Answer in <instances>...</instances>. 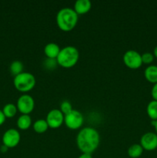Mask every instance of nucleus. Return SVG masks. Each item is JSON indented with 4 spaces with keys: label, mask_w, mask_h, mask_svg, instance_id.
<instances>
[{
    "label": "nucleus",
    "mask_w": 157,
    "mask_h": 158,
    "mask_svg": "<svg viewBox=\"0 0 157 158\" xmlns=\"http://www.w3.org/2000/svg\"><path fill=\"white\" fill-rule=\"evenodd\" d=\"M78 158H92L91 154H83L79 156Z\"/></svg>",
    "instance_id": "393cba45"
},
{
    "label": "nucleus",
    "mask_w": 157,
    "mask_h": 158,
    "mask_svg": "<svg viewBox=\"0 0 157 158\" xmlns=\"http://www.w3.org/2000/svg\"><path fill=\"white\" fill-rule=\"evenodd\" d=\"M64 114L60 111L59 109H52L48 113L46 116V122L49 127L56 129L60 127L64 123Z\"/></svg>",
    "instance_id": "1a4fd4ad"
},
{
    "label": "nucleus",
    "mask_w": 157,
    "mask_h": 158,
    "mask_svg": "<svg viewBox=\"0 0 157 158\" xmlns=\"http://www.w3.org/2000/svg\"><path fill=\"white\" fill-rule=\"evenodd\" d=\"M16 106L22 114L29 115L35 108V100L29 94H22L18 97Z\"/></svg>",
    "instance_id": "423d86ee"
},
{
    "label": "nucleus",
    "mask_w": 157,
    "mask_h": 158,
    "mask_svg": "<svg viewBox=\"0 0 157 158\" xmlns=\"http://www.w3.org/2000/svg\"><path fill=\"white\" fill-rule=\"evenodd\" d=\"M139 144L143 150L147 151H154L157 148V134L152 132L146 133L141 137Z\"/></svg>",
    "instance_id": "9d476101"
},
{
    "label": "nucleus",
    "mask_w": 157,
    "mask_h": 158,
    "mask_svg": "<svg viewBox=\"0 0 157 158\" xmlns=\"http://www.w3.org/2000/svg\"><path fill=\"white\" fill-rule=\"evenodd\" d=\"M148 116L152 120H157V101L152 100L149 103L146 107Z\"/></svg>",
    "instance_id": "f3484780"
},
{
    "label": "nucleus",
    "mask_w": 157,
    "mask_h": 158,
    "mask_svg": "<svg viewBox=\"0 0 157 158\" xmlns=\"http://www.w3.org/2000/svg\"><path fill=\"white\" fill-rule=\"evenodd\" d=\"M92 8V3L89 0H77L74 5V11L76 12L78 15H84Z\"/></svg>",
    "instance_id": "9b49d317"
},
{
    "label": "nucleus",
    "mask_w": 157,
    "mask_h": 158,
    "mask_svg": "<svg viewBox=\"0 0 157 158\" xmlns=\"http://www.w3.org/2000/svg\"><path fill=\"white\" fill-rule=\"evenodd\" d=\"M76 12L71 8H63L60 9L56 15V23L58 27L64 32L72 31L78 23Z\"/></svg>",
    "instance_id": "f03ea898"
},
{
    "label": "nucleus",
    "mask_w": 157,
    "mask_h": 158,
    "mask_svg": "<svg viewBox=\"0 0 157 158\" xmlns=\"http://www.w3.org/2000/svg\"><path fill=\"white\" fill-rule=\"evenodd\" d=\"M100 143V136L95 128L87 127L79 131L76 137V144L83 154H92Z\"/></svg>",
    "instance_id": "f257e3e1"
},
{
    "label": "nucleus",
    "mask_w": 157,
    "mask_h": 158,
    "mask_svg": "<svg viewBox=\"0 0 157 158\" xmlns=\"http://www.w3.org/2000/svg\"><path fill=\"white\" fill-rule=\"evenodd\" d=\"M6 117H5L4 114H3L2 110H0V126H2V125L5 123V121H6Z\"/></svg>",
    "instance_id": "b1692460"
},
{
    "label": "nucleus",
    "mask_w": 157,
    "mask_h": 158,
    "mask_svg": "<svg viewBox=\"0 0 157 158\" xmlns=\"http://www.w3.org/2000/svg\"><path fill=\"white\" fill-rule=\"evenodd\" d=\"M8 149H9V148H8L6 146H5L4 144L2 145L1 148H0V151H1V152H2V153H6V151H8Z\"/></svg>",
    "instance_id": "a878e982"
},
{
    "label": "nucleus",
    "mask_w": 157,
    "mask_h": 158,
    "mask_svg": "<svg viewBox=\"0 0 157 158\" xmlns=\"http://www.w3.org/2000/svg\"><path fill=\"white\" fill-rule=\"evenodd\" d=\"M13 84L15 89L19 92L27 93L35 87L36 80L33 74L28 72H22L14 77Z\"/></svg>",
    "instance_id": "20e7f679"
},
{
    "label": "nucleus",
    "mask_w": 157,
    "mask_h": 158,
    "mask_svg": "<svg viewBox=\"0 0 157 158\" xmlns=\"http://www.w3.org/2000/svg\"><path fill=\"white\" fill-rule=\"evenodd\" d=\"M143 148L139 143H134L128 148V155L130 158H139L143 153Z\"/></svg>",
    "instance_id": "2eb2a0df"
},
{
    "label": "nucleus",
    "mask_w": 157,
    "mask_h": 158,
    "mask_svg": "<svg viewBox=\"0 0 157 158\" xmlns=\"http://www.w3.org/2000/svg\"><path fill=\"white\" fill-rule=\"evenodd\" d=\"M45 64H46V67L54 68L55 67V65L57 64L56 60H50V59H48V60H46V62H45Z\"/></svg>",
    "instance_id": "4be33fe9"
},
{
    "label": "nucleus",
    "mask_w": 157,
    "mask_h": 158,
    "mask_svg": "<svg viewBox=\"0 0 157 158\" xmlns=\"http://www.w3.org/2000/svg\"><path fill=\"white\" fill-rule=\"evenodd\" d=\"M23 68H24V66H23V63L21 61H19V60H15V61H13L10 64L9 70H10L11 73L14 77H15V76L18 75V74L22 73L23 72Z\"/></svg>",
    "instance_id": "6ab92c4d"
},
{
    "label": "nucleus",
    "mask_w": 157,
    "mask_h": 158,
    "mask_svg": "<svg viewBox=\"0 0 157 158\" xmlns=\"http://www.w3.org/2000/svg\"><path fill=\"white\" fill-rule=\"evenodd\" d=\"M59 110L65 116L66 115V114H69V113H70L71 111L73 110V108H72V104H71L70 102L68 101V100H64V101L62 102L61 104H60Z\"/></svg>",
    "instance_id": "aec40b11"
},
{
    "label": "nucleus",
    "mask_w": 157,
    "mask_h": 158,
    "mask_svg": "<svg viewBox=\"0 0 157 158\" xmlns=\"http://www.w3.org/2000/svg\"><path fill=\"white\" fill-rule=\"evenodd\" d=\"M152 125L155 127V134H157V120H152Z\"/></svg>",
    "instance_id": "bb28decb"
},
{
    "label": "nucleus",
    "mask_w": 157,
    "mask_h": 158,
    "mask_svg": "<svg viewBox=\"0 0 157 158\" xmlns=\"http://www.w3.org/2000/svg\"><path fill=\"white\" fill-rule=\"evenodd\" d=\"M145 78L151 83H157V66L151 65L149 66L144 71Z\"/></svg>",
    "instance_id": "ddd939ff"
},
{
    "label": "nucleus",
    "mask_w": 157,
    "mask_h": 158,
    "mask_svg": "<svg viewBox=\"0 0 157 158\" xmlns=\"http://www.w3.org/2000/svg\"><path fill=\"white\" fill-rule=\"evenodd\" d=\"M17 111H18V109H17L16 105L13 104V103H7L5 105L2 109V112L6 118L14 117L17 114Z\"/></svg>",
    "instance_id": "a211bd4d"
},
{
    "label": "nucleus",
    "mask_w": 157,
    "mask_h": 158,
    "mask_svg": "<svg viewBox=\"0 0 157 158\" xmlns=\"http://www.w3.org/2000/svg\"><path fill=\"white\" fill-rule=\"evenodd\" d=\"M84 117L79 111L72 110L70 113L65 115L64 123L69 129L78 130L83 126Z\"/></svg>",
    "instance_id": "39448f33"
},
{
    "label": "nucleus",
    "mask_w": 157,
    "mask_h": 158,
    "mask_svg": "<svg viewBox=\"0 0 157 158\" xmlns=\"http://www.w3.org/2000/svg\"><path fill=\"white\" fill-rule=\"evenodd\" d=\"M21 140L20 133L18 130L10 128L2 136V143L8 148H14L19 143Z\"/></svg>",
    "instance_id": "6e6552de"
},
{
    "label": "nucleus",
    "mask_w": 157,
    "mask_h": 158,
    "mask_svg": "<svg viewBox=\"0 0 157 158\" xmlns=\"http://www.w3.org/2000/svg\"><path fill=\"white\" fill-rule=\"evenodd\" d=\"M142 62L143 64H150L152 63L154 60V55L151 52H145V53L142 54Z\"/></svg>",
    "instance_id": "412c9836"
},
{
    "label": "nucleus",
    "mask_w": 157,
    "mask_h": 158,
    "mask_svg": "<svg viewBox=\"0 0 157 158\" xmlns=\"http://www.w3.org/2000/svg\"><path fill=\"white\" fill-rule=\"evenodd\" d=\"M153 55L155 58H157V46H155L154 48V50H153Z\"/></svg>",
    "instance_id": "cd10ccee"
},
{
    "label": "nucleus",
    "mask_w": 157,
    "mask_h": 158,
    "mask_svg": "<svg viewBox=\"0 0 157 158\" xmlns=\"http://www.w3.org/2000/svg\"><path fill=\"white\" fill-rule=\"evenodd\" d=\"M32 119L30 116L26 114H22L17 120V127L22 131H26L32 125Z\"/></svg>",
    "instance_id": "4468645a"
},
{
    "label": "nucleus",
    "mask_w": 157,
    "mask_h": 158,
    "mask_svg": "<svg viewBox=\"0 0 157 158\" xmlns=\"http://www.w3.org/2000/svg\"><path fill=\"white\" fill-rule=\"evenodd\" d=\"M123 62L128 68L137 69L143 65L141 54L133 49L126 51L123 55Z\"/></svg>",
    "instance_id": "0eeeda50"
},
{
    "label": "nucleus",
    "mask_w": 157,
    "mask_h": 158,
    "mask_svg": "<svg viewBox=\"0 0 157 158\" xmlns=\"http://www.w3.org/2000/svg\"><path fill=\"white\" fill-rule=\"evenodd\" d=\"M60 47L58 44L55 43H49L46 45L44 48V53L48 59L50 60H56L59 54Z\"/></svg>",
    "instance_id": "f8f14e48"
},
{
    "label": "nucleus",
    "mask_w": 157,
    "mask_h": 158,
    "mask_svg": "<svg viewBox=\"0 0 157 158\" xmlns=\"http://www.w3.org/2000/svg\"><path fill=\"white\" fill-rule=\"evenodd\" d=\"M151 95H152L153 100L157 101V83H155L152 86V90H151Z\"/></svg>",
    "instance_id": "5701e85b"
},
{
    "label": "nucleus",
    "mask_w": 157,
    "mask_h": 158,
    "mask_svg": "<svg viewBox=\"0 0 157 158\" xmlns=\"http://www.w3.org/2000/svg\"><path fill=\"white\" fill-rule=\"evenodd\" d=\"M32 127H33L34 131L37 134H43V133L46 132L47 130L49 129V125H48L46 120L40 119V120L34 122L33 124H32Z\"/></svg>",
    "instance_id": "dca6fc26"
},
{
    "label": "nucleus",
    "mask_w": 157,
    "mask_h": 158,
    "mask_svg": "<svg viewBox=\"0 0 157 158\" xmlns=\"http://www.w3.org/2000/svg\"><path fill=\"white\" fill-rule=\"evenodd\" d=\"M79 60V52L75 46H68L60 50L56 58L57 64L63 68H72L78 63Z\"/></svg>",
    "instance_id": "7ed1b4c3"
}]
</instances>
